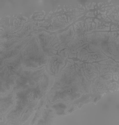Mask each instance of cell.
Listing matches in <instances>:
<instances>
[{
	"label": "cell",
	"instance_id": "obj_4",
	"mask_svg": "<svg viewBox=\"0 0 119 125\" xmlns=\"http://www.w3.org/2000/svg\"><path fill=\"white\" fill-rule=\"evenodd\" d=\"M65 62L58 56H53L50 59L48 64V70L52 75L57 76L62 66L64 65Z\"/></svg>",
	"mask_w": 119,
	"mask_h": 125
},
{
	"label": "cell",
	"instance_id": "obj_5",
	"mask_svg": "<svg viewBox=\"0 0 119 125\" xmlns=\"http://www.w3.org/2000/svg\"><path fill=\"white\" fill-rule=\"evenodd\" d=\"M61 34H60V36L58 37L59 38V42L60 44V47L63 48L70 42L73 37L74 32L72 29V27H71L69 29Z\"/></svg>",
	"mask_w": 119,
	"mask_h": 125
},
{
	"label": "cell",
	"instance_id": "obj_1",
	"mask_svg": "<svg viewBox=\"0 0 119 125\" xmlns=\"http://www.w3.org/2000/svg\"><path fill=\"white\" fill-rule=\"evenodd\" d=\"M21 67L23 69H36L47 64L49 57L42 51L36 37L33 36L27 41L21 51Z\"/></svg>",
	"mask_w": 119,
	"mask_h": 125
},
{
	"label": "cell",
	"instance_id": "obj_2",
	"mask_svg": "<svg viewBox=\"0 0 119 125\" xmlns=\"http://www.w3.org/2000/svg\"><path fill=\"white\" fill-rule=\"evenodd\" d=\"M74 71L66 70L64 73L58 77L56 83L58 84L54 85L59 89H55L57 97L62 99H72L76 97L75 95L79 93V78Z\"/></svg>",
	"mask_w": 119,
	"mask_h": 125
},
{
	"label": "cell",
	"instance_id": "obj_3",
	"mask_svg": "<svg viewBox=\"0 0 119 125\" xmlns=\"http://www.w3.org/2000/svg\"><path fill=\"white\" fill-rule=\"evenodd\" d=\"M48 34L39 33L37 35V39L42 51L48 57L53 56L56 53L58 48L55 47L59 45L58 43L55 44L57 42V39L54 40L55 36L54 35L48 36Z\"/></svg>",
	"mask_w": 119,
	"mask_h": 125
}]
</instances>
